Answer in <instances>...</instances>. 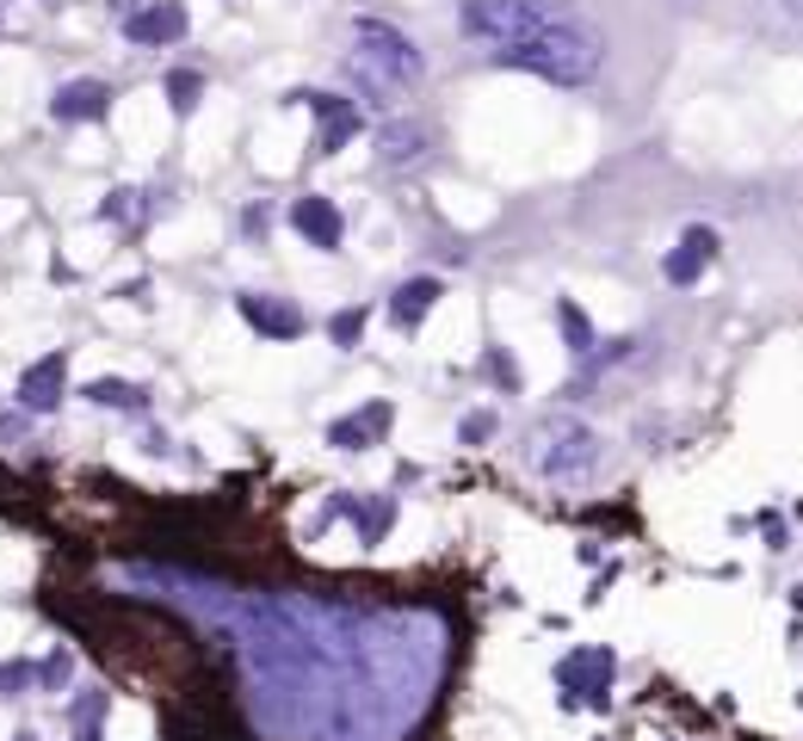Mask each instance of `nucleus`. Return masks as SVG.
Here are the masks:
<instances>
[{"label": "nucleus", "mask_w": 803, "mask_h": 741, "mask_svg": "<svg viewBox=\"0 0 803 741\" xmlns=\"http://www.w3.org/2000/svg\"><path fill=\"white\" fill-rule=\"evenodd\" d=\"M495 56H501V68H525V75H544L556 87H587L599 75V63H606V37L568 13L563 25L525 37V44H507Z\"/></svg>", "instance_id": "obj_1"}, {"label": "nucleus", "mask_w": 803, "mask_h": 741, "mask_svg": "<svg viewBox=\"0 0 803 741\" xmlns=\"http://www.w3.org/2000/svg\"><path fill=\"white\" fill-rule=\"evenodd\" d=\"M352 37H359V50H352V75H359L365 94H395V87H409V80L426 75V56L414 50L409 32H395L390 19H352Z\"/></svg>", "instance_id": "obj_2"}, {"label": "nucleus", "mask_w": 803, "mask_h": 741, "mask_svg": "<svg viewBox=\"0 0 803 741\" xmlns=\"http://www.w3.org/2000/svg\"><path fill=\"white\" fill-rule=\"evenodd\" d=\"M568 7L563 0H464L457 7V25L464 37H489V44H525V37L563 25Z\"/></svg>", "instance_id": "obj_3"}, {"label": "nucleus", "mask_w": 803, "mask_h": 741, "mask_svg": "<svg viewBox=\"0 0 803 741\" xmlns=\"http://www.w3.org/2000/svg\"><path fill=\"white\" fill-rule=\"evenodd\" d=\"M538 470L551 482H563V489H575V482H587L599 470V439L582 421H551L544 439H538Z\"/></svg>", "instance_id": "obj_4"}, {"label": "nucleus", "mask_w": 803, "mask_h": 741, "mask_svg": "<svg viewBox=\"0 0 803 741\" xmlns=\"http://www.w3.org/2000/svg\"><path fill=\"white\" fill-rule=\"evenodd\" d=\"M124 32H130V44L161 50V44H174V37H186V7L180 0H155V7H142V13L124 19Z\"/></svg>", "instance_id": "obj_5"}, {"label": "nucleus", "mask_w": 803, "mask_h": 741, "mask_svg": "<svg viewBox=\"0 0 803 741\" xmlns=\"http://www.w3.org/2000/svg\"><path fill=\"white\" fill-rule=\"evenodd\" d=\"M291 229H297L303 241H315V248H340V236H347V222H340L334 198H322V192H310V198L291 205Z\"/></svg>", "instance_id": "obj_6"}, {"label": "nucleus", "mask_w": 803, "mask_h": 741, "mask_svg": "<svg viewBox=\"0 0 803 741\" xmlns=\"http://www.w3.org/2000/svg\"><path fill=\"white\" fill-rule=\"evenodd\" d=\"M710 253H717V236H710L705 222H693V229H686V236L674 241V253H668V260H662L668 284H693L698 272L710 266Z\"/></svg>", "instance_id": "obj_7"}, {"label": "nucleus", "mask_w": 803, "mask_h": 741, "mask_svg": "<svg viewBox=\"0 0 803 741\" xmlns=\"http://www.w3.org/2000/svg\"><path fill=\"white\" fill-rule=\"evenodd\" d=\"M63 371H68L63 352H44V359H37L32 371L19 378V402H25V408H37V414H50L56 402H63Z\"/></svg>", "instance_id": "obj_8"}, {"label": "nucleus", "mask_w": 803, "mask_h": 741, "mask_svg": "<svg viewBox=\"0 0 803 741\" xmlns=\"http://www.w3.org/2000/svg\"><path fill=\"white\" fill-rule=\"evenodd\" d=\"M236 303H241V316L267 334V340H297V334H303V309H297V303H267V297H253V291H248V297H236Z\"/></svg>", "instance_id": "obj_9"}, {"label": "nucleus", "mask_w": 803, "mask_h": 741, "mask_svg": "<svg viewBox=\"0 0 803 741\" xmlns=\"http://www.w3.org/2000/svg\"><path fill=\"white\" fill-rule=\"evenodd\" d=\"M106 106H111V87H106V80H68L50 111H56L63 124H80V118H106Z\"/></svg>", "instance_id": "obj_10"}, {"label": "nucleus", "mask_w": 803, "mask_h": 741, "mask_svg": "<svg viewBox=\"0 0 803 741\" xmlns=\"http://www.w3.org/2000/svg\"><path fill=\"white\" fill-rule=\"evenodd\" d=\"M378 433H390V402H371V408H359L352 421H334L328 445H340V451H365Z\"/></svg>", "instance_id": "obj_11"}, {"label": "nucleus", "mask_w": 803, "mask_h": 741, "mask_svg": "<svg viewBox=\"0 0 803 741\" xmlns=\"http://www.w3.org/2000/svg\"><path fill=\"white\" fill-rule=\"evenodd\" d=\"M322 106V137H315V155H334L340 142H352V130H359V111H352V99H315Z\"/></svg>", "instance_id": "obj_12"}, {"label": "nucleus", "mask_w": 803, "mask_h": 741, "mask_svg": "<svg viewBox=\"0 0 803 741\" xmlns=\"http://www.w3.org/2000/svg\"><path fill=\"white\" fill-rule=\"evenodd\" d=\"M426 149V130L414 124V118H390V124L378 130V155L383 161H414Z\"/></svg>", "instance_id": "obj_13"}, {"label": "nucleus", "mask_w": 803, "mask_h": 741, "mask_svg": "<svg viewBox=\"0 0 803 741\" xmlns=\"http://www.w3.org/2000/svg\"><path fill=\"white\" fill-rule=\"evenodd\" d=\"M433 303H440V284H433V279H409V284H402V291L390 297V316L402 322V328H414V322H421Z\"/></svg>", "instance_id": "obj_14"}, {"label": "nucleus", "mask_w": 803, "mask_h": 741, "mask_svg": "<svg viewBox=\"0 0 803 741\" xmlns=\"http://www.w3.org/2000/svg\"><path fill=\"white\" fill-rule=\"evenodd\" d=\"M563 679H568V686H582V679H587V686H594L587 698H599V693H606V679H612V655H599V649H587V655H568Z\"/></svg>", "instance_id": "obj_15"}, {"label": "nucleus", "mask_w": 803, "mask_h": 741, "mask_svg": "<svg viewBox=\"0 0 803 741\" xmlns=\"http://www.w3.org/2000/svg\"><path fill=\"white\" fill-rule=\"evenodd\" d=\"M87 395H94L99 408H142V383H124V378H94L87 383Z\"/></svg>", "instance_id": "obj_16"}, {"label": "nucleus", "mask_w": 803, "mask_h": 741, "mask_svg": "<svg viewBox=\"0 0 803 741\" xmlns=\"http://www.w3.org/2000/svg\"><path fill=\"white\" fill-rule=\"evenodd\" d=\"M198 94H205V75H192V68H174V75H167V106H174L180 118L198 106Z\"/></svg>", "instance_id": "obj_17"}, {"label": "nucleus", "mask_w": 803, "mask_h": 741, "mask_svg": "<svg viewBox=\"0 0 803 741\" xmlns=\"http://www.w3.org/2000/svg\"><path fill=\"white\" fill-rule=\"evenodd\" d=\"M556 322H563V334H568V352H594V328H587V316L575 309V303H563Z\"/></svg>", "instance_id": "obj_18"}, {"label": "nucleus", "mask_w": 803, "mask_h": 741, "mask_svg": "<svg viewBox=\"0 0 803 741\" xmlns=\"http://www.w3.org/2000/svg\"><path fill=\"white\" fill-rule=\"evenodd\" d=\"M32 679H37L32 662H7V667H0V693H25Z\"/></svg>", "instance_id": "obj_19"}, {"label": "nucleus", "mask_w": 803, "mask_h": 741, "mask_svg": "<svg viewBox=\"0 0 803 741\" xmlns=\"http://www.w3.org/2000/svg\"><path fill=\"white\" fill-rule=\"evenodd\" d=\"M328 328H334V340H340V347H352V340H359V328H365V316H359V309H347V316H334Z\"/></svg>", "instance_id": "obj_20"}, {"label": "nucleus", "mask_w": 803, "mask_h": 741, "mask_svg": "<svg viewBox=\"0 0 803 741\" xmlns=\"http://www.w3.org/2000/svg\"><path fill=\"white\" fill-rule=\"evenodd\" d=\"M489 433H495V414H470V421H464V439H489Z\"/></svg>", "instance_id": "obj_21"}, {"label": "nucleus", "mask_w": 803, "mask_h": 741, "mask_svg": "<svg viewBox=\"0 0 803 741\" xmlns=\"http://www.w3.org/2000/svg\"><path fill=\"white\" fill-rule=\"evenodd\" d=\"M779 7H785L791 19H803V0H779Z\"/></svg>", "instance_id": "obj_22"}]
</instances>
